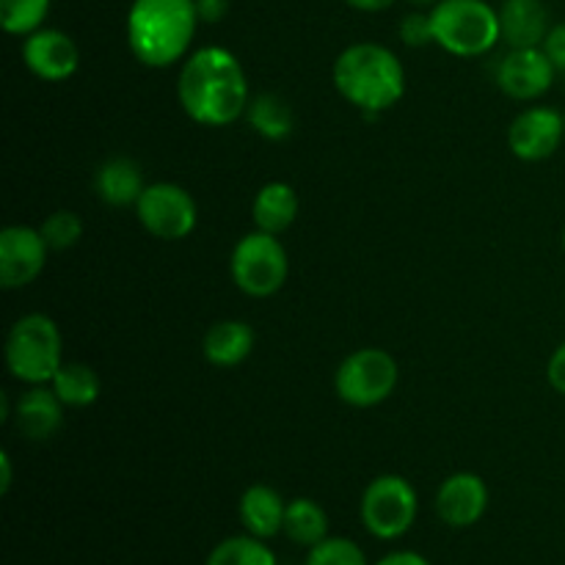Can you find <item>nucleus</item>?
Instances as JSON below:
<instances>
[{
  "label": "nucleus",
  "mask_w": 565,
  "mask_h": 565,
  "mask_svg": "<svg viewBox=\"0 0 565 565\" xmlns=\"http://www.w3.org/2000/svg\"><path fill=\"white\" fill-rule=\"evenodd\" d=\"M177 99L188 119L204 127L235 125L246 116L248 77L235 53L226 47H199L182 61L177 77Z\"/></svg>",
  "instance_id": "1"
},
{
  "label": "nucleus",
  "mask_w": 565,
  "mask_h": 565,
  "mask_svg": "<svg viewBox=\"0 0 565 565\" xmlns=\"http://www.w3.org/2000/svg\"><path fill=\"white\" fill-rule=\"evenodd\" d=\"M199 22L196 0H132L127 47L149 70H169L188 58Z\"/></svg>",
  "instance_id": "2"
},
{
  "label": "nucleus",
  "mask_w": 565,
  "mask_h": 565,
  "mask_svg": "<svg viewBox=\"0 0 565 565\" xmlns=\"http://www.w3.org/2000/svg\"><path fill=\"white\" fill-rule=\"evenodd\" d=\"M331 81L345 103L367 116L395 108L406 94V70L401 58L375 42H356L342 50L331 70Z\"/></svg>",
  "instance_id": "3"
},
{
  "label": "nucleus",
  "mask_w": 565,
  "mask_h": 565,
  "mask_svg": "<svg viewBox=\"0 0 565 565\" xmlns=\"http://www.w3.org/2000/svg\"><path fill=\"white\" fill-rule=\"evenodd\" d=\"M6 370L28 386L50 384L64 364V340L53 318L42 312L22 315L6 334Z\"/></svg>",
  "instance_id": "4"
},
{
  "label": "nucleus",
  "mask_w": 565,
  "mask_h": 565,
  "mask_svg": "<svg viewBox=\"0 0 565 565\" xmlns=\"http://www.w3.org/2000/svg\"><path fill=\"white\" fill-rule=\"evenodd\" d=\"M430 22L436 44L458 58H480L502 42L500 11L486 0H439Z\"/></svg>",
  "instance_id": "5"
},
{
  "label": "nucleus",
  "mask_w": 565,
  "mask_h": 565,
  "mask_svg": "<svg viewBox=\"0 0 565 565\" xmlns=\"http://www.w3.org/2000/svg\"><path fill=\"white\" fill-rule=\"evenodd\" d=\"M230 274L237 290L246 296H276L290 276V257H287L285 243L270 232H248L232 248Z\"/></svg>",
  "instance_id": "6"
},
{
  "label": "nucleus",
  "mask_w": 565,
  "mask_h": 565,
  "mask_svg": "<svg viewBox=\"0 0 565 565\" xmlns=\"http://www.w3.org/2000/svg\"><path fill=\"white\" fill-rule=\"evenodd\" d=\"M401 381L397 359L384 348H359L340 362L334 390L345 406L373 408L390 401Z\"/></svg>",
  "instance_id": "7"
},
{
  "label": "nucleus",
  "mask_w": 565,
  "mask_h": 565,
  "mask_svg": "<svg viewBox=\"0 0 565 565\" xmlns=\"http://www.w3.org/2000/svg\"><path fill=\"white\" fill-rule=\"evenodd\" d=\"M362 524L373 539L397 541L414 527L419 513L417 489L403 475H379L362 494Z\"/></svg>",
  "instance_id": "8"
},
{
  "label": "nucleus",
  "mask_w": 565,
  "mask_h": 565,
  "mask_svg": "<svg viewBox=\"0 0 565 565\" xmlns=\"http://www.w3.org/2000/svg\"><path fill=\"white\" fill-rule=\"evenodd\" d=\"M143 230L158 241H182L199 224L196 199L177 182H152L136 202Z\"/></svg>",
  "instance_id": "9"
},
{
  "label": "nucleus",
  "mask_w": 565,
  "mask_h": 565,
  "mask_svg": "<svg viewBox=\"0 0 565 565\" xmlns=\"http://www.w3.org/2000/svg\"><path fill=\"white\" fill-rule=\"evenodd\" d=\"M565 141V114L555 108H527L508 127V149L524 163L552 158Z\"/></svg>",
  "instance_id": "10"
},
{
  "label": "nucleus",
  "mask_w": 565,
  "mask_h": 565,
  "mask_svg": "<svg viewBox=\"0 0 565 565\" xmlns=\"http://www.w3.org/2000/svg\"><path fill=\"white\" fill-rule=\"evenodd\" d=\"M47 252L50 246L39 230L6 226L0 232V285L6 290H20L36 281L47 265Z\"/></svg>",
  "instance_id": "11"
},
{
  "label": "nucleus",
  "mask_w": 565,
  "mask_h": 565,
  "mask_svg": "<svg viewBox=\"0 0 565 565\" xmlns=\"http://www.w3.org/2000/svg\"><path fill=\"white\" fill-rule=\"evenodd\" d=\"M555 64L550 55L541 47H524V50H508L497 64L494 77L502 94L519 103H530V99L544 97L555 83Z\"/></svg>",
  "instance_id": "12"
},
{
  "label": "nucleus",
  "mask_w": 565,
  "mask_h": 565,
  "mask_svg": "<svg viewBox=\"0 0 565 565\" xmlns=\"http://www.w3.org/2000/svg\"><path fill=\"white\" fill-rule=\"evenodd\" d=\"M22 61L28 72L44 83H61L81 66V50L70 33L58 28H39L22 39Z\"/></svg>",
  "instance_id": "13"
},
{
  "label": "nucleus",
  "mask_w": 565,
  "mask_h": 565,
  "mask_svg": "<svg viewBox=\"0 0 565 565\" xmlns=\"http://www.w3.org/2000/svg\"><path fill=\"white\" fill-rule=\"evenodd\" d=\"M489 511V486L475 472H456L436 491V513L447 527H472Z\"/></svg>",
  "instance_id": "14"
},
{
  "label": "nucleus",
  "mask_w": 565,
  "mask_h": 565,
  "mask_svg": "<svg viewBox=\"0 0 565 565\" xmlns=\"http://www.w3.org/2000/svg\"><path fill=\"white\" fill-rule=\"evenodd\" d=\"M64 403L50 384L28 386L11 408V423L17 434L28 441H47L64 425Z\"/></svg>",
  "instance_id": "15"
},
{
  "label": "nucleus",
  "mask_w": 565,
  "mask_h": 565,
  "mask_svg": "<svg viewBox=\"0 0 565 565\" xmlns=\"http://www.w3.org/2000/svg\"><path fill=\"white\" fill-rule=\"evenodd\" d=\"M500 31L508 50L541 47L550 33V11L544 0H502L500 9Z\"/></svg>",
  "instance_id": "16"
},
{
  "label": "nucleus",
  "mask_w": 565,
  "mask_h": 565,
  "mask_svg": "<svg viewBox=\"0 0 565 565\" xmlns=\"http://www.w3.org/2000/svg\"><path fill=\"white\" fill-rule=\"evenodd\" d=\"M285 513L287 502L274 486L254 483L243 491L237 502V516H241L243 530L254 539L270 541L285 533Z\"/></svg>",
  "instance_id": "17"
},
{
  "label": "nucleus",
  "mask_w": 565,
  "mask_h": 565,
  "mask_svg": "<svg viewBox=\"0 0 565 565\" xmlns=\"http://www.w3.org/2000/svg\"><path fill=\"white\" fill-rule=\"evenodd\" d=\"M94 188H97V196L103 199L110 207H136V202L141 199L143 188V171L141 166L132 158H108L94 174Z\"/></svg>",
  "instance_id": "18"
},
{
  "label": "nucleus",
  "mask_w": 565,
  "mask_h": 565,
  "mask_svg": "<svg viewBox=\"0 0 565 565\" xmlns=\"http://www.w3.org/2000/svg\"><path fill=\"white\" fill-rule=\"evenodd\" d=\"M254 351V331L243 320H218L202 340V353L213 367L230 370L246 362Z\"/></svg>",
  "instance_id": "19"
},
{
  "label": "nucleus",
  "mask_w": 565,
  "mask_h": 565,
  "mask_svg": "<svg viewBox=\"0 0 565 565\" xmlns=\"http://www.w3.org/2000/svg\"><path fill=\"white\" fill-rule=\"evenodd\" d=\"M254 226L270 235H281L298 218V193L287 182H265L252 202Z\"/></svg>",
  "instance_id": "20"
},
{
  "label": "nucleus",
  "mask_w": 565,
  "mask_h": 565,
  "mask_svg": "<svg viewBox=\"0 0 565 565\" xmlns=\"http://www.w3.org/2000/svg\"><path fill=\"white\" fill-rule=\"evenodd\" d=\"M285 535L292 544L312 550L320 541L329 539V513L320 502L309 500V497H296L287 502L285 513Z\"/></svg>",
  "instance_id": "21"
},
{
  "label": "nucleus",
  "mask_w": 565,
  "mask_h": 565,
  "mask_svg": "<svg viewBox=\"0 0 565 565\" xmlns=\"http://www.w3.org/2000/svg\"><path fill=\"white\" fill-rule=\"evenodd\" d=\"M55 395L61 397L66 408H86L92 403H97L103 384H99V375L94 373L88 364L81 362H64L58 373L50 381Z\"/></svg>",
  "instance_id": "22"
},
{
  "label": "nucleus",
  "mask_w": 565,
  "mask_h": 565,
  "mask_svg": "<svg viewBox=\"0 0 565 565\" xmlns=\"http://www.w3.org/2000/svg\"><path fill=\"white\" fill-rule=\"evenodd\" d=\"M246 119L252 125V130L257 136L268 138V141H285L287 136L296 127L292 119V108L287 105V99H281L279 94H257V97L248 103Z\"/></svg>",
  "instance_id": "23"
},
{
  "label": "nucleus",
  "mask_w": 565,
  "mask_h": 565,
  "mask_svg": "<svg viewBox=\"0 0 565 565\" xmlns=\"http://www.w3.org/2000/svg\"><path fill=\"white\" fill-rule=\"evenodd\" d=\"M204 565H279L274 550L254 535H230L213 546Z\"/></svg>",
  "instance_id": "24"
},
{
  "label": "nucleus",
  "mask_w": 565,
  "mask_h": 565,
  "mask_svg": "<svg viewBox=\"0 0 565 565\" xmlns=\"http://www.w3.org/2000/svg\"><path fill=\"white\" fill-rule=\"evenodd\" d=\"M53 0H0V25L11 36H31L44 28Z\"/></svg>",
  "instance_id": "25"
},
{
  "label": "nucleus",
  "mask_w": 565,
  "mask_h": 565,
  "mask_svg": "<svg viewBox=\"0 0 565 565\" xmlns=\"http://www.w3.org/2000/svg\"><path fill=\"white\" fill-rule=\"evenodd\" d=\"M44 243H47L53 252H66V248L77 246L83 237V221L81 215L72 213V210H55L39 226Z\"/></svg>",
  "instance_id": "26"
},
{
  "label": "nucleus",
  "mask_w": 565,
  "mask_h": 565,
  "mask_svg": "<svg viewBox=\"0 0 565 565\" xmlns=\"http://www.w3.org/2000/svg\"><path fill=\"white\" fill-rule=\"evenodd\" d=\"M303 565H370L367 555L362 552V546L351 539H342V535H329L326 541H320L318 546H312Z\"/></svg>",
  "instance_id": "27"
},
{
  "label": "nucleus",
  "mask_w": 565,
  "mask_h": 565,
  "mask_svg": "<svg viewBox=\"0 0 565 565\" xmlns=\"http://www.w3.org/2000/svg\"><path fill=\"white\" fill-rule=\"evenodd\" d=\"M397 36L406 47H428L436 44L434 39V22H430V11H408L397 25Z\"/></svg>",
  "instance_id": "28"
},
{
  "label": "nucleus",
  "mask_w": 565,
  "mask_h": 565,
  "mask_svg": "<svg viewBox=\"0 0 565 565\" xmlns=\"http://www.w3.org/2000/svg\"><path fill=\"white\" fill-rule=\"evenodd\" d=\"M550 61L555 64V70H565V22H557V25L550 28L544 44H541Z\"/></svg>",
  "instance_id": "29"
},
{
  "label": "nucleus",
  "mask_w": 565,
  "mask_h": 565,
  "mask_svg": "<svg viewBox=\"0 0 565 565\" xmlns=\"http://www.w3.org/2000/svg\"><path fill=\"white\" fill-rule=\"evenodd\" d=\"M546 381H550L552 390L557 395H565V342L555 348V353L550 356V364H546Z\"/></svg>",
  "instance_id": "30"
},
{
  "label": "nucleus",
  "mask_w": 565,
  "mask_h": 565,
  "mask_svg": "<svg viewBox=\"0 0 565 565\" xmlns=\"http://www.w3.org/2000/svg\"><path fill=\"white\" fill-rule=\"evenodd\" d=\"M196 11L199 20L215 25V22H221L230 14V0H196Z\"/></svg>",
  "instance_id": "31"
},
{
  "label": "nucleus",
  "mask_w": 565,
  "mask_h": 565,
  "mask_svg": "<svg viewBox=\"0 0 565 565\" xmlns=\"http://www.w3.org/2000/svg\"><path fill=\"white\" fill-rule=\"evenodd\" d=\"M375 565H430V561L425 555H419V552L397 550V552H390V555L381 557Z\"/></svg>",
  "instance_id": "32"
},
{
  "label": "nucleus",
  "mask_w": 565,
  "mask_h": 565,
  "mask_svg": "<svg viewBox=\"0 0 565 565\" xmlns=\"http://www.w3.org/2000/svg\"><path fill=\"white\" fill-rule=\"evenodd\" d=\"M345 6L356 11H367V14H375V11H386L397 3V0H342Z\"/></svg>",
  "instance_id": "33"
},
{
  "label": "nucleus",
  "mask_w": 565,
  "mask_h": 565,
  "mask_svg": "<svg viewBox=\"0 0 565 565\" xmlns=\"http://www.w3.org/2000/svg\"><path fill=\"white\" fill-rule=\"evenodd\" d=\"M11 480H14V472H11V456L9 452H0V494H9Z\"/></svg>",
  "instance_id": "34"
},
{
  "label": "nucleus",
  "mask_w": 565,
  "mask_h": 565,
  "mask_svg": "<svg viewBox=\"0 0 565 565\" xmlns=\"http://www.w3.org/2000/svg\"><path fill=\"white\" fill-rule=\"evenodd\" d=\"M408 3L417 6V9H434V6L439 3V0H408Z\"/></svg>",
  "instance_id": "35"
},
{
  "label": "nucleus",
  "mask_w": 565,
  "mask_h": 565,
  "mask_svg": "<svg viewBox=\"0 0 565 565\" xmlns=\"http://www.w3.org/2000/svg\"><path fill=\"white\" fill-rule=\"evenodd\" d=\"M563 252H565V232H563Z\"/></svg>",
  "instance_id": "36"
}]
</instances>
